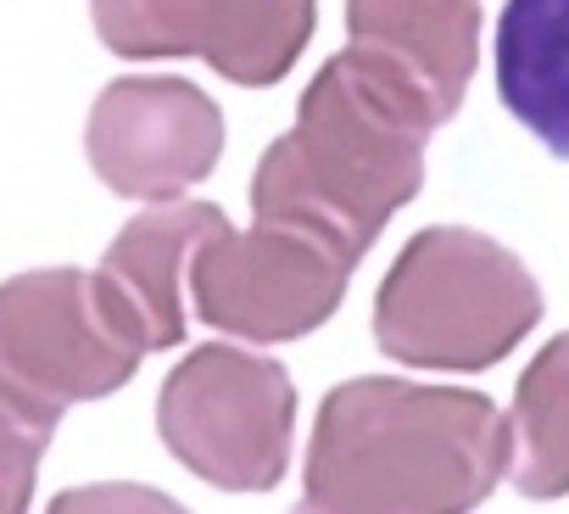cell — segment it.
<instances>
[{"label":"cell","instance_id":"1","mask_svg":"<svg viewBox=\"0 0 569 514\" xmlns=\"http://www.w3.org/2000/svg\"><path fill=\"white\" fill-rule=\"evenodd\" d=\"M436 129L430 96L391 57L352 40L313 73L297 123L262 151L251 212L291 218L363 264L391 212L419 196Z\"/></svg>","mask_w":569,"mask_h":514},{"label":"cell","instance_id":"2","mask_svg":"<svg viewBox=\"0 0 569 514\" xmlns=\"http://www.w3.org/2000/svg\"><path fill=\"white\" fill-rule=\"evenodd\" d=\"M513 431L486 392L363 375L319 403L313 508H475L508 475Z\"/></svg>","mask_w":569,"mask_h":514},{"label":"cell","instance_id":"3","mask_svg":"<svg viewBox=\"0 0 569 514\" xmlns=\"http://www.w3.org/2000/svg\"><path fill=\"white\" fill-rule=\"evenodd\" d=\"M547 297L519 257L463 224L419 229L375 297V342L402 369L475 375L502 364L541 319Z\"/></svg>","mask_w":569,"mask_h":514},{"label":"cell","instance_id":"4","mask_svg":"<svg viewBox=\"0 0 569 514\" xmlns=\"http://www.w3.org/2000/svg\"><path fill=\"white\" fill-rule=\"evenodd\" d=\"M151 325L107 269H29L0 286V380L34 403L112 397L146 364Z\"/></svg>","mask_w":569,"mask_h":514},{"label":"cell","instance_id":"5","mask_svg":"<svg viewBox=\"0 0 569 514\" xmlns=\"http://www.w3.org/2000/svg\"><path fill=\"white\" fill-rule=\"evenodd\" d=\"M162 447L223 492H268L291 464L297 436V386L291 369L240 353V347H196L157 397Z\"/></svg>","mask_w":569,"mask_h":514},{"label":"cell","instance_id":"6","mask_svg":"<svg viewBox=\"0 0 569 514\" xmlns=\"http://www.w3.org/2000/svg\"><path fill=\"white\" fill-rule=\"evenodd\" d=\"M358 269V257L341 251L336 240L291 224V218H262L251 212V229L212 224L190 264L184 286L196 297L201 325L240 336V342H297L319 330Z\"/></svg>","mask_w":569,"mask_h":514},{"label":"cell","instance_id":"7","mask_svg":"<svg viewBox=\"0 0 569 514\" xmlns=\"http://www.w3.org/2000/svg\"><path fill=\"white\" fill-rule=\"evenodd\" d=\"M90 18L112 57H201L229 85L262 90L302 62L319 0H90Z\"/></svg>","mask_w":569,"mask_h":514},{"label":"cell","instance_id":"8","mask_svg":"<svg viewBox=\"0 0 569 514\" xmlns=\"http://www.w3.org/2000/svg\"><path fill=\"white\" fill-rule=\"evenodd\" d=\"M84 151L112 196L173 201L223 157V112L207 90L168 73L112 79L84 123Z\"/></svg>","mask_w":569,"mask_h":514},{"label":"cell","instance_id":"9","mask_svg":"<svg viewBox=\"0 0 569 514\" xmlns=\"http://www.w3.org/2000/svg\"><path fill=\"white\" fill-rule=\"evenodd\" d=\"M347 34L391 57L441 123L458 118L480 62V0H347Z\"/></svg>","mask_w":569,"mask_h":514},{"label":"cell","instance_id":"10","mask_svg":"<svg viewBox=\"0 0 569 514\" xmlns=\"http://www.w3.org/2000/svg\"><path fill=\"white\" fill-rule=\"evenodd\" d=\"M497 96L541 151L569 162V0H508L497 18Z\"/></svg>","mask_w":569,"mask_h":514},{"label":"cell","instance_id":"11","mask_svg":"<svg viewBox=\"0 0 569 514\" xmlns=\"http://www.w3.org/2000/svg\"><path fill=\"white\" fill-rule=\"evenodd\" d=\"M212 224H223V212L212 201H179V196L157 201L151 212H140V218H129L118 229V240L107 246V257L96 264L146 314L157 353L179 347V336H184V297H179L184 291V264H190L196 240Z\"/></svg>","mask_w":569,"mask_h":514},{"label":"cell","instance_id":"12","mask_svg":"<svg viewBox=\"0 0 569 514\" xmlns=\"http://www.w3.org/2000/svg\"><path fill=\"white\" fill-rule=\"evenodd\" d=\"M508 475L519 497L552 503L569 492V330L552 336L513 386Z\"/></svg>","mask_w":569,"mask_h":514},{"label":"cell","instance_id":"13","mask_svg":"<svg viewBox=\"0 0 569 514\" xmlns=\"http://www.w3.org/2000/svg\"><path fill=\"white\" fill-rule=\"evenodd\" d=\"M62 408L34 403L29 392L0 380V508H29L34 503V481H40V458L57 436Z\"/></svg>","mask_w":569,"mask_h":514}]
</instances>
